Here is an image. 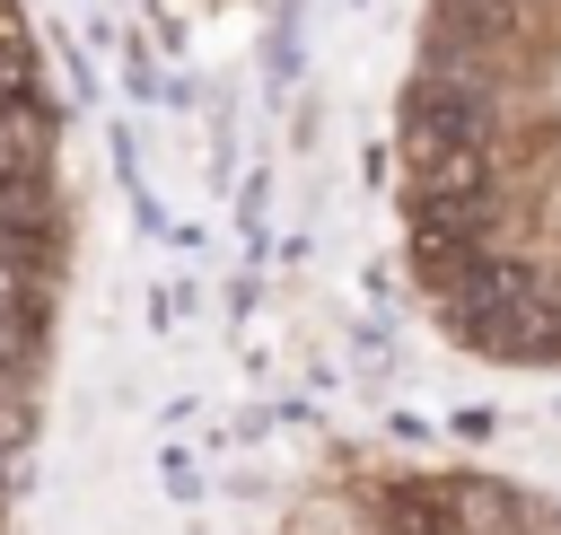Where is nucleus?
<instances>
[{"mask_svg":"<svg viewBox=\"0 0 561 535\" xmlns=\"http://www.w3.org/2000/svg\"><path fill=\"white\" fill-rule=\"evenodd\" d=\"M44 351V272L0 254V386H18Z\"/></svg>","mask_w":561,"mask_h":535,"instance_id":"f257e3e1","label":"nucleus"},{"mask_svg":"<svg viewBox=\"0 0 561 535\" xmlns=\"http://www.w3.org/2000/svg\"><path fill=\"white\" fill-rule=\"evenodd\" d=\"M9 105H44V70H35V35H26V18L0 0V114Z\"/></svg>","mask_w":561,"mask_h":535,"instance_id":"f03ea898","label":"nucleus"}]
</instances>
